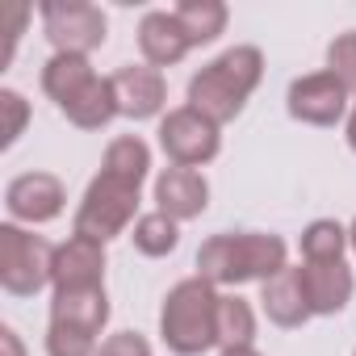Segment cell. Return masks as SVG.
I'll use <instances>...</instances> for the list:
<instances>
[{
  "mask_svg": "<svg viewBox=\"0 0 356 356\" xmlns=\"http://www.w3.org/2000/svg\"><path fill=\"white\" fill-rule=\"evenodd\" d=\"M289 268V248L273 231H222L197 248V277L214 289H239L248 281H273Z\"/></svg>",
  "mask_w": 356,
  "mask_h": 356,
  "instance_id": "obj_1",
  "label": "cell"
},
{
  "mask_svg": "<svg viewBox=\"0 0 356 356\" xmlns=\"http://www.w3.org/2000/svg\"><path fill=\"white\" fill-rule=\"evenodd\" d=\"M264 80V55L260 47H231L218 59H210L202 72H193L189 80V105L197 113H206L210 122H235L248 105V97L260 88Z\"/></svg>",
  "mask_w": 356,
  "mask_h": 356,
  "instance_id": "obj_2",
  "label": "cell"
},
{
  "mask_svg": "<svg viewBox=\"0 0 356 356\" xmlns=\"http://www.w3.org/2000/svg\"><path fill=\"white\" fill-rule=\"evenodd\" d=\"M218 289L202 277L176 281L159 306V339L176 356H202L218 348Z\"/></svg>",
  "mask_w": 356,
  "mask_h": 356,
  "instance_id": "obj_3",
  "label": "cell"
},
{
  "mask_svg": "<svg viewBox=\"0 0 356 356\" xmlns=\"http://www.w3.org/2000/svg\"><path fill=\"white\" fill-rule=\"evenodd\" d=\"M138 189L143 185L122 181L113 172H97L88 181V189H84V197H80L72 235L97 239V243H109V239L126 235L138 222Z\"/></svg>",
  "mask_w": 356,
  "mask_h": 356,
  "instance_id": "obj_4",
  "label": "cell"
},
{
  "mask_svg": "<svg viewBox=\"0 0 356 356\" xmlns=\"http://www.w3.org/2000/svg\"><path fill=\"white\" fill-rule=\"evenodd\" d=\"M51 268H55V248L17 227V222H5L0 227V285L13 298H34L51 285Z\"/></svg>",
  "mask_w": 356,
  "mask_h": 356,
  "instance_id": "obj_5",
  "label": "cell"
},
{
  "mask_svg": "<svg viewBox=\"0 0 356 356\" xmlns=\"http://www.w3.org/2000/svg\"><path fill=\"white\" fill-rule=\"evenodd\" d=\"M55 55H92L109 38V17L88 0H42L38 5Z\"/></svg>",
  "mask_w": 356,
  "mask_h": 356,
  "instance_id": "obj_6",
  "label": "cell"
},
{
  "mask_svg": "<svg viewBox=\"0 0 356 356\" xmlns=\"http://www.w3.org/2000/svg\"><path fill=\"white\" fill-rule=\"evenodd\" d=\"M159 147L176 168H202L222 151V134L218 122H210L193 105H181L159 118Z\"/></svg>",
  "mask_w": 356,
  "mask_h": 356,
  "instance_id": "obj_7",
  "label": "cell"
},
{
  "mask_svg": "<svg viewBox=\"0 0 356 356\" xmlns=\"http://www.w3.org/2000/svg\"><path fill=\"white\" fill-rule=\"evenodd\" d=\"M285 109L302 126H335L352 109V88L335 72H310V76H298L289 84Z\"/></svg>",
  "mask_w": 356,
  "mask_h": 356,
  "instance_id": "obj_8",
  "label": "cell"
},
{
  "mask_svg": "<svg viewBox=\"0 0 356 356\" xmlns=\"http://www.w3.org/2000/svg\"><path fill=\"white\" fill-rule=\"evenodd\" d=\"M67 206V189L55 172H22L5 189V210L17 227H42L55 222Z\"/></svg>",
  "mask_w": 356,
  "mask_h": 356,
  "instance_id": "obj_9",
  "label": "cell"
},
{
  "mask_svg": "<svg viewBox=\"0 0 356 356\" xmlns=\"http://www.w3.org/2000/svg\"><path fill=\"white\" fill-rule=\"evenodd\" d=\"M109 80H113V92H118V113L122 118L147 122V118L163 113V105H168V80H163L159 67H151V63H126Z\"/></svg>",
  "mask_w": 356,
  "mask_h": 356,
  "instance_id": "obj_10",
  "label": "cell"
},
{
  "mask_svg": "<svg viewBox=\"0 0 356 356\" xmlns=\"http://www.w3.org/2000/svg\"><path fill=\"white\" fill-rule=\"evenodd\" d=\"M101 285H105V243L72 235L67 243L55 248V268H51L55 293H80V289H101Z\"/></svg>",
  "mask_w": 356,
  "mask_h": 356,
  "instance_id": "obj_11",
  "label": "cell"
},
{
  "mask_svg": "<svg viewBox=\"0 0 356 356\" xmlns=\"http://www.w3.org/2000/svg\"><path fill=\"white\" fill-rule=\"evenodd\" d=\"M210 206V181L197 172V168H163L155 176V210L176 218V222H189V218H202Z\"/></svg>",
  "mask_w": 356,
  "mask_h": 356,
  "instance_id": "obj_12",
  "label": "cell"
},
{
  "mask_svg": "<svg viewBox=\"0 0 356 356\" xmlns=\"http://www.w3.org/2000/svg\"><path fill=\"white\" fill-rule=\"evenodd\" d=\"M302 273V293H306V306L310 314L318 318H331L339 314L348 302H352V289H356V277L343 260H331V264H298Z\"/></svg>",
  "mask_w": 356,
  "mask_h": 356,
  "instance_id": "obj_13",
  "label": "cell"
},
{
  "mask_svg": "<svg viewBox=\"0 0 356 356\" xmlns=\"http://www.w3.org/2000/svg\"><path fill=\"white\" fill-rule=\"evenodd\" d=\"M138 51H143V59L151 63V67H172V63H181L189 51H193V42H189V34L181 30V22H176V13H168V9H151V13H143V22H138Z\"/></svg>",
  "mask_w": 356,
  "mask_h": 356,
  "instance_id": "obj_14",
  "label": "cell"
},
{
  "mask_svg": "<svg viewBox=\"0 0 356 356\" xmlns=\"http://www.w3.org/2000/svg\"><path fill=\"white\" fill-rule=\"evenodd\" d=\"M260 310L268 314V323H277L285 331H293L306 318H314L310 306H306V293H302V273L298 268H285L273 281H264L260 285Z\"/></svg>",
  "mask_w": 356,
  "mask_h": 356,
  "instance_id": "obj_15",
  "label": "cell"
},
{
  "mask_svg": "<svg viewBox=\"0 0 356 356\" xmlns=\"http://www.w3.org/2000/svg\"><path fill=\"white\" fill-rule=\"evenodd\" d=\"M92 80H97V72H92V63L84 55H51L47 67H42V92L59 109H67Z\"/></svg>",
  "mask_w": 356,
  "mask_h": 356,
  "instance_id": "obj_16",
  "label": "cell"
},
{
  "mask_svg": "<svg viewBox=\"0 0 356 356\" xmlns=\"http://www.w3.org/2000/svg\"><path fill=\"white\" fill-rule=\"evenodd\" d=\"M51 323H72V327H84V331L101 335L105 323H109L105 285L101 289H80V293H55L51 298Z\"/></svg>",
  "mask_w": 356,
  "mask_h": 356,
  "instance_id": "obj_17",
  "label": "cell"
},
{
  "mask_svg": "<svg viewBox=\"0 0 356 356\" xmlns=\"http://www.w3.org/2000/svg\"><path fill=\"white\" fill-rule=\"evenodd\" d=\"M63 118H67L72 126H80V130H105L113 118H122V113H118L113 80H109V76H97V80L63 109Z\"/></svg>",
  "mask_w": 356,
  "mask_h": 356,
  "instance_id": "obj_18",
  "label": "cell"
},
{
  "mask_svg": "<svg viewBox=\"0 0 356 356\" xmlns=\"http://www.w3.org/2000/svg\"><path fill=\"white\" fill-rule=\"evenodd\" d=\"M172 13H176V22H181V30L189 34L193 47H210L227 30V17H231L222 0H181Z\"/></svg>",
  "mask_w": 356,
  "mask_h": 356,
  "instance_id": "obj_19",
  "label": "cell"
},
{
  "mask_svg": "<svg viewBox=\"0 0 356 356\" xmlns=\"http://www.w3.org/2000/svg\"><path fill=\"white\" fill-rule=\"evenodd\" d=\"M218 348H256V310L239 293L218 298Z\"/></svg>",
  "mask_w": 356,
  "mask_h": 356,
  "instance_id": "obj_20",
  "label": "cell"
},
{
  "mask_svg": "<svg viewBox=\"0 0 356 356\" xmlns=\"http://www.w3.org/2000/svg\"><path fill=\"white\" fill-rule=\"evenodd\" d=\"M101 172H113V176H122V181L143 185L147 172H151V147H147L138 134H118V138L105 147Z\"/></svg>",
  "mask_w": 356,
  "mask_h": 356,
  "instance_id": "obj_21",
  "label": "cell"
},
{
  "mask_svg": "<svg viewBox=\"0 0 356 356\" xmlns=\"http://www.w3.org/2000/svg\"><path fill=\"white\" fill-rule=\"evenodd\" d=\"M348 227H339L335 218H314L306 231H302V260L306 264H331V260H343L348 252Z\"/></svg>",
  "mask_w": 356,
  "mask_h": 356,
  "instance_id": "obj_22",
  "label": "cell"
},
{
  "mask_svg": "<svg viewBox=\"0 0 356 356\" xmlns=\"http://www.w3.org/2000/svg\"><path fill=\"white\" fill-rule=\"evenodd\" d=\"M130 239H134V248H138L143 256L159 260V256H172L176 243H181V222L155 210V214H143V218L130 227Z\"/></svg>",
  "mask_w": 356,
  "mask_h": 356,
  "instance_id": "obj_23",
  "label": "cell"
},
{
  "mask_svg": "<svg viewBox=\"0 0 356 356\" xmlns=\"http://www.w3.org/2000/svg\"><path fill=\"white\" fill-rule=\"evenodd\" d=\"M101 335L72 327V323H51L47 327V356H97Z\"/></svg>",
  "mask_w": 356,
  "mask_h": 356,
  "instance_id": "obj_24",
  "label": "cell"
},
{
  "mask_svg": "<svg viewBox=\"0 0 356 356\" xmlns=\"http://www.w3.org/2000/svg\"><path fill=\"white\" fill-rule=\"evenodd\" d=\"M0 113H5V130H0V147H13L30 122V101L17 88H0Z\"/></svg>",
  "mask_w": 356,
  "mask_h": 356,
  "instance_id": "obj_25",
  "label": "cell"
},
{
  "mask_svg": "<svg viewBox=\"0 0 356 356\" xmlns=\"http://www.w3.org/2000/svg\"><path fill=\"white\" fill-rule=\"evenodd\" d=\"M327 72H335V76L356 92V30L339 34V38L327 47Z\"/></svg>",
  "mask_w": 356,
  "mask_h": 356,
  "instance_id": "obj_26",
  "label": "cell"
},
{
  "mask_svg": "<svg viewBox=\"0 0 356 356\" xmlns=\"http://www.w3.org/2000/svg\"><path fill=\"white\" fill-rule=\"evenodd\" d=\"M97 356H151V343H147L138 331H118V335L101 339Z\"/></svg>",
  "mask_w": 356,
  "mask_h": 356,
  "instance_id": "obj_27",
  "label": "cell"
},
{
  "mask_svg": "<svg viewBox=\"0 0 356 356\" xmlns=\"http://www.w3.org/2000/svg\"><path fill=\"white\" fill-rule=\"evenodd\" d=\"M0 356H26V343L13 327H0Z\"/></svg>",
  "mask_w": 356,
  "mask_h": 356,
  "instance_id": "obj_28",
  "label": "cell"
},
{
  "mask_svg": "<svg viewBox=\"0 0 356 356\" xmlns=\"http://www.w3.org/2000/svg\"><path fill=\"white\" fill-rule=\"evenodd\" d=\"M348 147L356 151V97H352V109H348Z\"/></svg>",
  "mask_w": 356,
  "mask_h": 356,
  "instance_id": "obj_29",
  "label": "cell"
},
{
  "mask_svg": "<svg viewBox=\"0 0 356 356\" xmlns=\"http://www.w3.org/2000/svg\"><path fill=\"white\" fill-rule=\"evenodd\" d=\"M218 356H260V352L256 348H222Z\"/></svg>",
  "mask_w": 356,
  "mask_h": 356,
  "instance_id": "obj_30",
  "label": "cell"
},
{
  "mask_svg": "<svg viewBox=\"0 0 356 356\" xmlns=\"http://www.w3.org/2000/svg\"><path fill=\"white\" fill-rule=\"evenodd\" d=\"M348 243H352V252H356V218H352V227H348Z\"/></svg>",
  "mask_w": 356,
  "mask_h": 356,
  "instance_id": "obj_31",
  "label": "cell"
},
{
  "mask_svg": "<svg viewBox=\"0 0 356 356\" xmlns=\"http://www.w3.org/2000/svg\"><path fill=\"white\" fill-rule=\"evenodd\" d=\"M352 356H356V352H352Z\"/></svg>",
  "mask_w": 356,
  "mask_h": 356,
  "instance_id": "obj_32",
  "label": "cell"
}]
</instances>
